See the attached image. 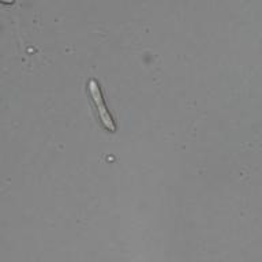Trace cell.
Wrapping results in <instances>:
<instances>
[{
  "mask_svg": "<svg viewBox=\"0 0 262 262\" xmlns=\"http://www.w3.org/2000/svg\"><path fill=\"white\" fill-rule=\"evenodd\" d=\"M88 89H89V93L93 98L94 104L97 106L98 116L101 119L102 124L105 126V128H108L110 131L116 130V126H115L114 119H112V115L110 114V111L106 108L105 102H104V98H102L101 89H100V85L96 79H90L89 83H88Z\"/></svg>",
  "mask_w": 262,
  "mask_h": 262,
  "instance_id": "1",
  "label": "cell"
}]
</instances>
